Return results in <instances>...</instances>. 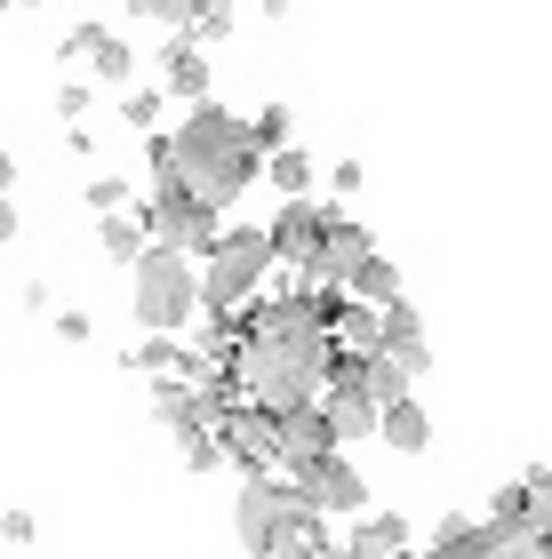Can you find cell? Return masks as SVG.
I'll return each mask as SVG.
<instances>
[{
    "mask_svg": "<svg viewBox=\"0 0 552 559\" xmlns=\"http://www.w3.org/2000/svg\"><path fill=\"white\" fill-rule=\"evenodd\" d=\"M233 536L240 551H329V512H313L305 488L281 472H248L240 503H233Z\"/></svg>",
    "mask_w": 552,
    "mask_h": 559,
    "instance_id": "obj_3",
    "label": "cell"
},
{
    "mask_svg": "<svg viewBox=\"0 0 552 559\" xmlns=\"http://www.w3.org/2000/svg\"><path fill=\"white\" fill-rule=\"evenodd\" d=\"M376 440H385L392 455H424V448H433V416H424V400L400 392L392 408H376Z\"/></svg>",
    "mask_w": 552,
    "mask_h": 559,
    "instance_id": "obj_14",
    "label": "cell"
},
{
    "mask_svg": "<svg viewBox=\"0 0 552 559\" xmlns=\"http://www.w3.org/2000/svg\"><path fill=\"white\" fill-rule=\"evenodd\" d=\"M257 168H265V144L248 136V120L216 112V105H192L177 136H153V176H177L209 209H233L257 185Z\"/></svg>",
    "mask_w": 552,
    "mask_h": 559,
    "instance_id": "obj_2",
    "label": "cell"
},
{
    "mask_svg": "<svg viewBox=\"0 0 552 559\" xmlns=\"http://www.w3.org/2000/svg\"><path fill=\"white\" fill-rule=\"evenodd\" d=\"M289 129H296V120H289V105H265L257 120H248V136H257L265 152H272V144H289Z\"/></svg>",
    "mask_w": 552,
    "mask_h": 559,
    "instance_id": "obj_24",
    "label": "cell"
},
{
    "mask_svg": "<svg viewBox=\"0 0 552 559\" xmlns=\"http://www.w3.org/2000/svg\"><path fill=\"white\" fill-rule=\"evenodd\" d=\"M368 352H385V360H400L409 376H424L433 368V344H424V320H416V304H376V344Z\"/></svg>",
    "mask_w": 552,
    "mask_h": 559,
    "instance_id": "obj_11",
    "label": "cell"
},
{
    "mask_svg": "<svg viewBox=\"0 0 552 559\" xmlns=\"http://www.w3.org/2000/svg\"><path fill=\"white\" fill-rule=\"evenodd\" d=\"M137 216H144V233H153V240L185 248V257H209V240L224 233V224H216V209H209L200 192H185L177 176H153V200H144Z\"/></svg>",
    "mask_w": 552,
    "mask_h": 559,
    "instance_id": "obj_6",
    "label": "cell"
},
{
    "mask_svg": "<svg viewBox=\"0 0 552 559\" xmlns=\"http://www.w3.org/2000/svg\"><path fill=\"white\" fill-rule=\"evenodd\" d=\"M129 312L144 328H192L200 312V257H185V248H168V240H144L137 257H129Z\"/></svg>",
    "mask_w": 552,
    "mask_h": 559,
    "instance_id": "obj_4",
    "label": "cell"
},
{
    "mask_svg": "<svg viewBox=\"0 0 552 559\" xmlns=\"http://www.w3.org/2000/svg\"><path fill=\"white\" fill-rule=\"evenodd\" d=\"M272 448H281V472L313 464V455H329L337 431H329V416H320V400H296V408L272 416Z\"/></svg>",
    "mask_w": 552,
    "mask_h": 559,
    "instance_id": "obj_9",
    "label": "cell"
},
{
    "mask_svg": "<svg viewBox=\"0 0 552 559\" xmlns=\"http://www.w3.org/2000/svg\"><path fill=\"white\" fill-rule=\"evenodd\" d=\"M120 120L153 136V120H161V88H120Z\"/></svg>",
    "mask_w": 552,
    "mask_h": 559,
    "instance_id": "obj_23",
    "label": "cell"
},
{
    "mask_svg": "<svg viewBox=\"0 0 552 559\" xmlns=\"http://www.w3.org/2000/svg\"><path fill=\"white\" fill-rule=\"evenodd\" d=\"M153 16L168 24V33H192V0H153Z\"/></svg>",
    "mask_w": 552,
    "mask_h": 559,
    "instance_id": "obj_28",
    "label": "cell"
},
{
    "mask_svg": "<svg viewBox=\"0 0 552 559\" xmlns=\"http://www.w3.org/2000/svg\"><path fill=\"white\" fill-rule=\"evenodd\" d=\"M344 304V288H296V296H257L233 312V352H224V384L248 408H296L320 400V384L337 376V336L329 312Z\"/></svg>",
    "mask_w": 552,
    "mask_h": 559,
    "instance_id": "obj_1",
    "label": "cell"
},
{
    "mask_svg": "<svg viewBox=\"0 0 552 559\" xmlns=\"http://www.w3.org/2000/svg\"><path fill=\"white\" fill-rule=\"evenodd\" d=\"M89 209H96V216H105V209H129V185H120V176H96V185H89Z\"/></svg>",
    "mask_w": 552,
    "mask_h": 559,
    "instance_id": "obj_26",
    "label": "cell"
},
{
    "mask_svg": "<svg viewBox=\"0 0 552 559\" xmlns=\"http://www.w3.org/2000/svg\"><path fill=\"white\" fill-rule=\"evenodd\" d=\"M329 192L353 200V192H361V160H337V168H329Z\"/></svg>",
    "mask_w": 552,
    "mask_h": 559,
    "instance_id": "obj_30",
    "label": "cell"
},
{
    "mask_svg": "<svg viewBox=\"0 0 552 559\" xmlns=\"http://www.w3.org/2000/svg\"><path fill=\"white\" fill-rule=\"evenodd\" d=\"M289 479L305 488V503H313V512H329V520H353V512H368V479H361L353 464H344V448L313 455V464H296Z\"/></svg>",
    "mask_w": 552,
    "mask_h": 559,
    "instance_id": "obj_7",
    "label": "cell"
},
{
    "mask_svg": "<svg viewBox=\"0 0 552 559\" xmlns=\"http://www.w3.org/2000/svg\"><path fill=\"white\" fill-rule=\"evenodd\" d=\"M320 416H329L337 448H353V440H368V431H376V400L353 384V376H329V384H320Z\"/></svg>",
    "mask_w": 552,
    "mask_h": 559,
    "instance_id": "obj_12",
    "label": "cell"
},
{
    "mask_svg": "<svg viewBox=\"0 0 552 559\" xmlns=\"http://www.w3.org/2000/svg\"><path fill=\"white\" fill-rule=\"evenodd\" d=\"M320 224H329V209H313V200H305V192H296V200H289V209H281V216H272V224H265V240H272V257H281V264H305V257H313V248H320Z\"/></svg>",
    "mask_w": 552,
    "mask_h": 559,
    "instance_id": "obj_13",
    "label": "cell"
},
{
    "mask_svg": "<svg viewBox=\"0 0 552 559\" xmlns=\"http://www.w3.org/2000/svg\"><path fill=\"white\" fill-rule=\"evenodd\" d=\"M144 240H153V233H144V216H120V209H105V216H96V248H105L113 264H129Z\"/></svg>",
    "mask_w": 552,
    "mask_h": 559,
    "instance_id": "obj_20",
    "label": "cell"
},
{
    "mask_svg": "<svg viewBox=\"0 0 552 559\" xmlns=\"http://www.w3.org/2000/svg\"><path fill=\"white\" fill-rule=\"evenodd\" d=\"M16 185V160H9V152H0V192H9Z\"/></svg>",
    "mask_w": 552,
    "mask_h": 559,
    "instance_id": "obj_33",
    "label": "cell"
},
{
    "mask_svg": "<svg viewBox=\"0 0 552 559\" xmlns=\"http://www.w3.org/2000/svg\"><path fill=\"white\" fill-rule=\"evenodd\" d=\"M9 9H16V0H0V16H9Z\"/></svg>",
    "mask_w": 552,
    "mask_h": 559,
    "instance_id": "obj_36",
    "label": "cell"
},
{
    "mask_svg": "<svg viewBox=\"0 0 552 559\" xmlns=\"http://www.w3.org/2000/svg\"><path fill=\"white\" fill-rule=\"evenodd\" d=\"M120 9H129V16H153V0H120Z\"/></svg>",
    "mask_w": 552,
    "mask_h": 559,
    "instance_id": "obj_34",
    "label": "cell"
},
{
    "mask_svg": "<svg viewBox=\"0 0 552 559\" xmlns=\"http://www.w3.org/2000/svg\"><path fill=\"white\" fill-rule=\"evenodd\" d=\"M233 24H240V16H233V0H192V33H200V40H224Z\"/></svg>",
    "mask_w": 552,
    "mask_h": 559,
    "instance_id": "obj_22",
    "label": "cell"
},
{
    "mask_svg": "<svg viewBox=\"0 0 552 559\" xmlns=\"http://www.w3.org/2000/svg\"><path fill=\"white\" fill-rule=\"evenodd\" d=\"M216 440H224V464H240V472H281V448H272V408L233 400V408L216 416Z\"/></svg>",
    "mask_w": 552,
    "mask_h": 559,
    "instance_id": "obj_8",
    "label": "cell"
},
{
    "mask_svg": "<svg viewBox=\"0 0 552 559\" xmlns=\"http://www.w3.org/2000/svg\"><path fill=\"white\" fill-rule=\"evenodd\" d=\"M57 336L64 344H89V312H57Z\"/></svg>",
    "mask_w": 552,
    "mask_h": 559,
    "instance_id": "obj_31",
    "label": "cell"
},
{
    "mask_svg": "<svg viewBox=\"0 0 552 559\" xmlns=\"http://www.w3.org/2000/svg\"><path fill=\"white\" fill-rule=\"evenodd\" d=\"M433 551L441 559H496V527H481V520H441L433 527Z\"/></svg>",
    "mask_w": 552,
    "mask_h": 559,
    "instance_id": "obj_17",
    "label": "cell"
},
{
    "mask_svg": "<svg viewBox=\"0 0 552 559\" xmlns=\"http://www.w3.org/2000/svg\"><path fill=\"white\" fill-rule=\"evenodd\" d=\"M272 240L257 233V224H240V233H216L209 240V257H200V304L209 312H240V304H257L265 296V280H272Z\"/></svg>",
    "mask_w": 552,
    "mask_h": 559,
    "instance_id": "obj_5",
    "label": "cell"
},
{
    "mask_svg": "<svg viewBox=\"0 0 552 559\" xmlns=\"http://www.w3.org/2000/svg\"><path fill=\"white\" fill-rule=\"evenodd\" d=\"M361 257H368V233H361L353 216H337V209H329V224H320V248H313V257L296 264V272H305L313 288H337V280L353 272Z\"/></svg>",
    "mask_w": 552,
    "mask_h": 559,
    "instance_id": "obj_10",
    "label": "cell"
},
{
    "mask_svg": "<svg viewBox=\"0 0 552 559\" xmlns=\"http://www.w3.org/2000/svg\"><path fill=\"white\" fill-rule=\"evenodd\" d=\"M89 72H96V81H120V88H129V72H137V57H129V40H113V33H105V40L89 48Z\"/></svg>",
    "mask_w": 552,
    "mask_h": 559,
    "instance_id": "obj_21",
    "label": "cell"
},
{
    "mask_svg": "<svg viewBox=\"0 0 552 559\" xmlns=\"http://www.w3.org/2000/svg\"><path fill=\"white\" fill-rule=\"evenodd\" d=\"M0 240H16V209H9V192H0Z\"/></svg>",
    "mask_w": 552,
    "mask_h": 559,
    "instance_id": "obj_32",
    "label": "cell"
},
{
    "mask_svg": "<svg viewBox=\"0 0 552 559\" xmlns=\"http://www.w3.org/2000/svg\"><path fill=\"white\" fill-rule=\"evenodd\" d=\"M353 520H361V527L344 536V551H361V559H392V551H409V544H416L400 512H353Z\"/></svg>",
    "mask_w": 552,
    "mask_h": 559,
    "instance_id": "obj_15",
    "label": "cell"
},
{
    "mask_svg": "<svg viewBox=\"0 0 552 559\" xmlns=\"http://www.w3.org/2000/svg\"><path fill=\"white\" fill-rule=\"evenodd\" d=\"M24 9H48V0H24Z\"/></svg>",
    "mask_w": 552,
    "mask_h": 559,
    "instance_id": "obj_35",
    "label": "cell"
},
{
    "mask_svg": "<svg viewBox=\"0 0 552 559\" xmlns=\"http://www.w3.org/2000/svg\"><path fill=\"white\" fill-rule=\"evenodd\" d=\"M57 112H64V120H89V81H64V88H57Z\"/></svg>",
    "mask_w": 552,
    "mask_h": 559,
    "instance_id": "obj_27",
    "label": "cell"
},
{
    "mask_svg": "<svg viewBox=\"0 0 552 559\" xmlns=\"http://www.w3.org/2000/svg\"><path fill=\"white\" fill-rule=\"evenodd\" d=\"M161 72H168V96H185V105H200V96H209V57H200V40H168V57H161Z\"/></svg>",
    "mask_w": 552,
    "mask_h": 559,
    "instance_id": "obj_16",
    "label": "cell"
},
{
    "mask_svg": "<svg viewBox=\"0 0 552 559\" xmlns=\"http://www.w3.org/2000/svg\"><path fill=\"white\" fill-rule=\"evenodd\" d=\"M0 544H9V551L33 544V512H9V520H0Z\"/></svg>",
    "mask_w": 552,
    "mask_h": 559,
    "instance_id": "obj_29",
    "label": "cell"
},
{
    "mask_svg": "<svg viewBox=\"0 0 552 559\" xmlns=\"http://www.w3.org/2000/svg\"><path fill=\"white\" fill-rule=\"evenodd\" d=\"M265 176H272V192H281V200L313 192V152H296V144H272V152H265Z\"/></svg>",
    "mask_w": 552,
    "mask_h": 559,
    "instance_id": "obj_19",
    "label": "cell"
},
{
    "mask_svg": "<svg viewBox=\"0 0 552 559\" xmlns=\"http://www.w3.org/2000/svg\"><path fill=\"white\" fill-rule=\"evenodd\" d=\"M337 288H344V296H361V304H392V296H400V272H392V264H385V257L368 248V257H361L353 272H344Z\"/></svg>",
    "mask_w": 552,
    "mask_h": 559,
    "instance_id": "obj_18",
    "label": "cell"
},
{
    "mask_svg": "<svg viewBox=\"0 0 552 559\" xmlns=\"http://www.w3.org/2000/svg\"><path fill=\"white\" fill-rule=\"evenodd\" d=\"M96 40H105V24H72L57 57H64V64H89V48H96Z\"/></svg>",
    "mask_w": 552,
    "mask_h": 559,
    "instance_id": "obj_25",
    "label": "cell"
}]
</instances>
